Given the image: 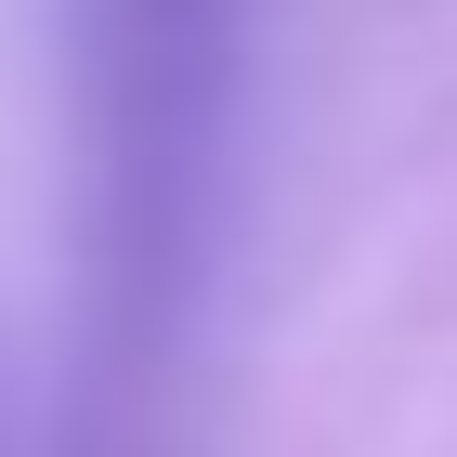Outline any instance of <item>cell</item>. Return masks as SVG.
<instances>
[{
    "instance_id": "obj_1",
    "label": "cell",
    "mask_w": 457,
    "mask_h": 457,
    "mask_svg": "<svg viewBox=\"0 0 457 457\" xmlns=\"http://www.w3.org/2000/svg\"><path fill=\"white\" fill-rule=\"evenodd\" d=\"M248 13L262 0H79V405L131 445L183 379L236 222Z\"/></svg>"
}]
</instances>
